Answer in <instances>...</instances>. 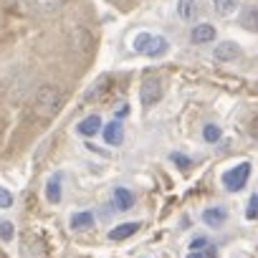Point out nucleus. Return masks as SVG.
I'll list each match as a JSON object with an SVG mask.
<instances>
[{"label": "nucleus", "mask_w": 258, "mask_h": 258, "mask_svg": "<svg viewBox=\"0 0 258 258\" xmlns=\"http://www.w3.org/2000/svg\"><path fill=\"white\" fill-rule=\"evenodd\" d=\"M61 91H58V86H53V84H43V86H38V91H36V111L41 114V116H53L56 111H58V106H61Z\"/></svg>", "instance_id": "obj_1"}, {"label": "nucleus", "mask_w": 258, "mask_h": 258, "mask_svg": "<svg viewBox=\"0 0 258 258\" xmlns=\"http://www.w3.org/2000/svg\"><path fill=\"white\" fill-rule=\"evenodd\" d=\"M248 177H250V162H240V165L225 170L220 180H223V187H225L228 192H240V190L245 187Z\"/></svg>", "instance_id": "obj_2"}, {"label": "nucleus", "mask_w": 258, "mask_h": 258, "mask_svg": "<svg viewBox=\"0 0 258 258\" xmlns=\"http://www.w3.org/2000/svg\"><path fill=\"white\" fill-rule=\"evenodd\" d=\"M162 99V81L157 76H147L140 86V101L142 106H155Z\"/></svg>", "instance_id": "obj_3"}, {"label": "nucleus", "mask_w": 258, "mask_h": 258, "mask_svg": "<svg viewBox=\"0 0 258 258\" xmlns=\"http://www.w3.org/2000/svg\"><path fill=\"white\" fill-rule=\"evenodd\" d=\"M104 142H106L109 147H119V145L124 142V126H121L119 119H114V121H109V124L104 126Z\"/></svg>", "instance_id": "obj_4"}, {"label": "nucleus", "mask_w": 258, "mask_h": 258, "mask_svg": "<svg viewBox=\"0 0 258 258\" xmlns=\"http://www.w3.org/2000/svg\"><path fill=\"white\" fill-rule=\"evenodd\" d=\"M26 3L36 11V13H43V16H51V13H58L66 0H26Z\"/></svg>", "instance_id": "obj_5"}, {"label": "nucleus", "mask_w": 258, "mask_h": 258, "mask_svg": "<svg viewBox=\"0 0 258 258\" xmlns=\"http://www.w3.org/2000/svg\"><path fill=\"white\" fill-rule=\"evenodd\" d=\"M190 41L198 43V46L215 41V26H210V23H198V26L192 28V33H190Z\"/></svg>", "instance_id": "obj_6"}, {"label": "nucleus", "mask_w": 258, "mask_h": 258, "mask_svg": "<svg viewBox=\"0 0 258 258\" xmlns=\"http://www.w3.org/2000/svg\"><path fill=\"white\" fill-rule=\"evenodd\" d=\"M238 53H240V48H238V43H233V41H223V43H218L215 51H213L215 61H223V63H225V61H235Z\"/></svg>", "instance_id": "obj_7"}, {"label": "nucleus", "mask_w": 258, "mask_h": 258, "mask_svg": "<svg viewBox=\"0 0 258 258\" xmlns=\"http://www.w3.org/2000/svg\"><path fill=\"white\" fill-rule=\"evenodd\" d=\"M76 132H79L81 137H94V135H99V132H101V116L91 114V116L81 119L79 126H76Z\"/></svg>", "instance_id": "obj_8"}, {"label": "nucleus", "mask_w": 258, "mask_h": 258, "mask_svg": "<svg viewBox=\"0 0 258 258\" xmlns=\"http://www.w3.org/2000/svg\"><path fill=\"white\" fill-rule=\"evenodd\" d=\"M114 208L116 210H132L135 208V195L132 190H126V187H114Z\"/></svg>", "instance_id": "obj_9"}, {"label": "nucleus", "mask_w": 258, "mask_h": 258, "mask_svg": "<svg viewBox=\"0 0 258 258\" xmlns=\"http://www.w3.org/2000/svg\"><path fill=\"white\" fill-rule=\"evenodd\" d=\"M137 230H140V223H121V225H116V228L109 230V240H114V243L126 240V238H132Z\"/></svg>", "instance_id": "obj_10"}, {"label": "nucleus", "mask_w": 258, "mask_h": 258, "mask_svg": "<svg viewBox=\"0 0 258 258\" xmlns=\"http://www.w3.org/2000/svg\"><path fill=\"white\" fill-rule=\"evenodd\" d=\"M167 51H170V41H167L165 36H152V41H150L145 56H150V58H160V56H165Z\"/></svg>", "instance_id": "obj_11"}, {"label": "nucleus", "mask_w": 258, "mask_h": 258, "mask_svg": "<svg viewBox=\"0 0 258 258\" xmlns=\"http://www.w3.org/2000/svg\"><path fill=\"white\" fill-rule=\"evenodd\" d=\"M225 220H228L225 208H208V210L203 213V223L210 225V228H218V225H223Z\"/></svg>", "instance_id": "obj_12"}, {"label": "nucleus", "mask_w": 258, "mask_h": 258, "mask_svg": "<svg viewBox=\"0 0 258 258\" xmlns=\"http://www.w3.org/2000/svg\"><path fill=\"white\" fill-rule=\"evenodd\" d=\"M240 26H243L245 31L258 33V6H248V8L243 11V16H240Z\"/></svg>", "instance_id": "obj_13"}, {"label": "nucleus", "mask_w": 258, "mask_h": 258, "mask_svg": "<svg viewBox=\"0 0 258 258\" xmlns=\"http://www.w3.org/2000/svg\"><path fill=\"white\" fill-rule=\"evenodd\" d=\"M46 200L53 203V205L61 203V175H53L48 180V185H46Z\"/></svg>", "instance_id": "obj_14"}, {"label": "nucleus", "mask_w": 258, "mask_h": 258, "mask_svg": "<svg viewBox=\"0 0 258 258\" xmlns=\"http://www.w3.org/2000/svg\"><path fill=\"white\" fill-rule=\"evenodd\" d=\"M91 225H94V213L81 210V213H74V215H71V228H74V230H86V228H91Z\"/></svg>", "instance_id": "obj_15"}, {"label": "nucleus", "mask_w": 258, "mask_h": 258, "mask_svg": "<svg viewBox=\"0 0 258 258\" xmlns=\"http://www.w3.org/2000/svg\"><path fill=\"white\" fill-rule=\"evenodd\" d=\"M213 8H215L218 16L230 18V16L238 11V0H213Z\"/></svg>", "instance_id": "obj_16"}, {"label": "nucleus", "mask_w": 258, "mask_h": 258, "mask_svg": "<svg viewBox=\"0 0 258 258\" xmlns=\"http://www.w3.org/2000/svg\"><path fill=\"white\" fill-rule=\"evenodd\" d=\"M106 84H109V76H101V79H96V84H91V89L86 91V99H99V96L106 91Z\"/></svg>", "instance_id": "obj_17"}, {"label": "nucleus", "mask_w": 258, "mask_h": 258, "mask_svg": "<svg viewBox=\"0 0 258 258\" xmlns=\"http://www.w3.org/2000/svg\"><path fill=\"white\" fill-rule=\"evenodd\" d=\"M13 238H16V225L11 220H0V240L13 243Z\"/></svg>", "instance_id": "obj_18"}, {"label": "nucleus", "mask_w": 258, "mask_h": 258, "mask_svg": "<svg viewBox=\"0 0 258 258\" xmlns=\"http://www.w3.org/2000/svg\"><path fill=\"white\" fill-rule=\"evenodd\" d=\"M203 140L210 142V145L218 142V140H220V126H218V124H205V126H203Z\"/></svg>", "instance_id": "obj_19"}, {"label": "nucleus", "mask_w": 258, "mask_h": 258, "mask_svg": "<svg viewBox=\"0 0 258 258\" xmlns=\"http://www.w3.org/2000/svg\"><path fill=\"white\" fill-rule=\"evenodd\" d=\"M150 41H152V33H140V36H135L132 48H135L137 53H145V51H147V46H150Z\"/></svg>", "instance_id": "obj_20"}, {"label": "nucleus", "mask_w": 258, "mask_h": 258, "mask_svg": "<svg viewBox=\"0 0 258 258\" xmlns=\"http://www.w3.org/2000/svg\"><path fill=\"white\" fill-rule=\"evenodd\" d=\"M192 11H195V0H180V6H177L180 18L190 21V18H192Z\"/></svg>", "instance_id": "obj_21"}, {"label": "nucleus", "mask_w": 258, "mask_h": 258, "mask_svg": "<svg viewBox=\"0 0 258 258\" xmlns=\"http://www.w3.org/2000/svg\"><path fill=\"white\" fill-rule=\"evenodd\" d=\"M11 208H13V192L0 185V210H11Z\"/></svg>", "instance_id": "obj_22"}, {"label": "nucleus", "mask_w": 258, "mask_h": 258, "mask_svg": "<svg viewBox=\"0 0 258 258\" xmlns=\"http://www.w3.org/2000/svg\"><path fill=\"white\" fill-rule=\"evenodd\" d=\"M245 218H248V220H258V195H250V200H248V210H245Z\"/></svg>", "instance_id": "obj_23"}, {"label": "nucleus", "mask_w": 258, "mask_h": 258, "mask_svg": "<svg viewBox=\"0 0 258 258\" xmlns=\"http://www.w3.org/2000/svg\"><path fill=\"white\" fill-rule=\"evenodd\" d=\"M170 160H172L175 165H180L182 170H187V167L192 165V162H190V157H185L182 152H172V155H170Z\"/></svg>", "instance_id": "obj_24"}, {"label": "nucleus", "mask_w": 258, "mask_h": 258, "mask_svg": "<svg viewBox=\"0 0 258 258\" xmlns=\"http://www.w3.org/2000/svg\"><path fill=\"white\" fill-rule=\"evenodd\" d=\"M208 245H210V240H208V238H203V235H198V238L190 243V250H195V253H198V250H205Z\"/></svg>", "instance_id": "obj_25"}, {"label": "nucleus", "mask_w": 258, "mask_h": 258, "mask_svg": "<svg viewBox=\"0 0 258 258\" xmlns=\"http://www.w3.org/2000/svg\"><path fill=\"white\" fill-rule=\"evenodd\" d=\"M187 258H205V253H203V250H198V253H195V250H190V253H187Z\"/></svg>", "instance_id": "obj_26"}]
</instances>
